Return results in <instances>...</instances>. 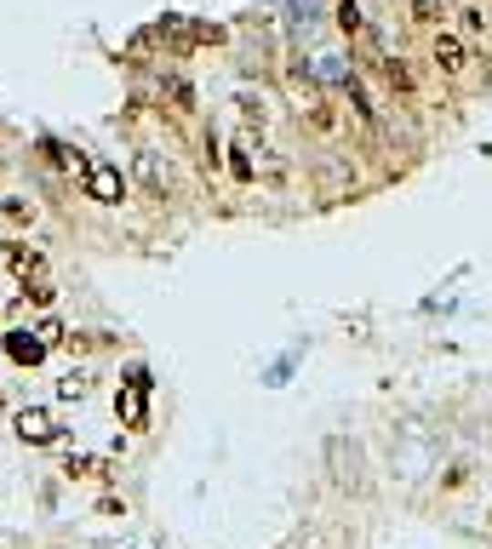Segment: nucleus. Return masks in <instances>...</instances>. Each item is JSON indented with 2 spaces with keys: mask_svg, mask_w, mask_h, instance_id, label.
Returning <instances> with one entry per match:
<instances>
[{
  "mask_svg": "<svg viewBox=\"0 0 492 549\" xmlns=\"http://www.w3.org/2000/svg\"><path fill=\"white\" fill-rule=\"evenodd\" d=\"M58 395H63V400H87V395H92V367H75V372L58 384Z\"/></svg>",
  "mask_w": 492,
  "mask_h": 549,
  "instance_id": "1a4fd4ad",
  "label": "nucleus"
},
{
  "mask_svg": "<svg viewBox=\"0 0 492 549\" xmlns=\"http://www.w3.org/2000/svg\"><path fill=\"white\" fill-rule=\"evenodd\" d=\"M120 418L126 430H149V372H132L120 389Z\"/></svg>",
  "mask_w": 492,
  "mask_h": 549,
  "instance_id": "7ed1b4c3",
  "label": "nucleus"
},
{
  "mask_svg": "<svg viewBox=\"0 0 492 549\" xmlns=\"http://www.w3.org/2000/svg\"><path fill=\"white\" fill-rule=\"evenodd\" d=\"M430 63H435V75L464 80L469 69H476V40L458 35V29H441V24H435V35H430Z\"/></svg>",
  "mask_w": 492,
  "mask_h": 549,
  "instance_id": "f257e3e1",
  "label": "nucleus"
},
{
  "mask_svg": "<svg viewBox=\"0 0 492 549\" xmlns=\"http://www.w3.org/2000/svg\"><path fill=\"white\" fill-rule=\"evenodd\" d=\"M458 24H464L458 35H469V40H481V35L492 29V12L481 6V0H464V6H458Z\"/></svg>",
  "mask_w": 492,
  "mask_h": 549,
  "instance_id": "0eeeda50",
  "label": "nucleus"
},
{
  "mask_svg": "<svg viewBox=\"0 0 492 549\" xmlns=\"http://www.w3.org/2000/svg\"><path fill=\"white\" fill-rule=\"evenodd\" d=\"M6 349H12V361H24V367H35L40 355H47V337H40V332H29V326H24V332H12V337H6Z\"/></svg>",
  "mask_w": 492,
  "mask_h": 549,
  "instance_id": "39448f33",
  "label": "nucleus"
},
{
  "mask_svg": "<svg viewBox=\"0 0 492 549\" xmlns=\"http://www.w3.org/2000/svg\"><path fill=\"white\" fill-rule=\"evenodd\" d=\"M487 526H492V510H487Z\"/></svg>",
  "mask_w": 492,
  "mask_h": 549,
  "instance_id": "ddd939ff",
  "label": "nucleus"
},
{
  "mask_svg": "<svg viewBox=\"0 0 492 549\" xmlns=\"http://www.w3.org/2000/svg\"><path fill=\"white\" fill-rule=\"evenodd\" d=\"M406 12H413L418 24H441V0H406Z\"/></svg>",
  "mask_w": 492,
  "mask_h": 549,
  "instance_id": "9d476101",
  "label": "nucleus"
},
{
  "mask_svg": "<svg viewBox=\"0 0 492 549\" xmlns=\"http://www.w3.org/2000/svg\"><path fill=\"white\" fill-rule=\"evenodd\" d=\"M229 172H235V183H252V178H258V161H252V138H235V143H229Z\"/></svg>",
  "mask_w": 492,
  "mask_h": 549,
  "instance_id": "423d86ee",
  "label": "nucleus"
},
{
  "mask_svg": "<svg viewBox=\"0 0 492 549\" xmlns=\"http://www.w3.org/2000/svg\"><path fill=\"white\" fill-rule=\"evenodd\" d=\"M80 183H87V195L98 206H120L126 201V178L115 172L110 161H87V166H80Z\"/></svg>",
  "mask_w": 492,
  "mask_h": 549,
  "instance_id": "f03ea898",
  "label": "nucleus"
},
{
  "mask_svg": "<svg viewBox=\"0 0 492 549\" xmlns=\"http://www.w3.org/2000/svg\"><path fill=\"white\" fill-rule=\"evenodd\" d=\"M17 435H24L29 447H47V440H58V424H52V412L29 407V412H17Z\"/></svg>",
  "mask_w": 492,
  "mask_h": 549,
  "instance_id": "20e7f679",
  "label": "nucleus"
},
{
  "mask_svg": "<svg viewBox=\"0 0 492 549\" xmlns=\"http://www.w3.org/2000/svg\"><path fill=\"white\" fill-rule=\"evenodd\" d=\"M6 218L12 223H29V201H6Z\"/></svg>",
  "mask_w": 492,
  "mask_h": 549,
  "instance_id": "f8f14e48",
  "label": "nucleus"
},
{
  "mask_svg": "<svg viewBox=\"0 0 492 549\" xmlns=\"http://www.w3.org/2000/svg\"><path fill=\"white\" fill-rule=\"evenodd\" d=\"M12 269L24 274V281H40V258L35 252H12Z\"/></svg>",
  "mask_w": 492,
  "mask_h": 549,
  "instance_id": "9b49d317",
  "label": "nucleus"
},
{
  "mask_svg": "<svg viewBox=\"0 0 492 549\" xmlns=\"http://www.w3.org/2000/svg\"><path fill=\"white\" fill-rule=\"evenodd\" d=\"M138 178L155 189V195H166V189H173V178L161 172V161H155V150H138Z\"/></svg>",
  "mask_w": 492,
  "mask_h": 549,
  "instance_id": "6e6552de",
  "label": "nucleus"
}]
</instances>
